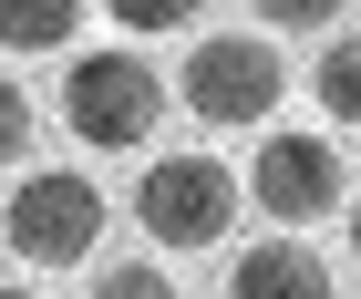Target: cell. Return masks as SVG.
<instances>
[{"instance_id": "8", "label": "cell", "mask_w": 361, "mask_h": 299, "mask_svg": "<svg viewBox=\"0 0 361 299\" xmlns=\"http://www.w3.org/2000/svg\"><path fill=\"white\" fill-rule=\"evenodd\" d=\"M310 93L331 104V124H361V31H341L331 52H320V73H310Z\"/></svg>"}, {"instance_id": "5", "label": "cell", "mask_w": 361, "mask_h": 299, "mask_svg": "<svg viewBox=\"0 0 361 299\" xmlns=\"http://www.w3.org/2000/svg\"><path fill=\"white\" fill-rule=\"evenodd\" d=\"M248 196L269 207L279 227H310V217L341 207V155H331L320 135H269L258 165H248Z\"/></svg>"}, {"instance_id": "9", "label": "cell", "mask_w": 361, "mask_h": 299, "mask_svg": "<svg viewBox=\"0 0 361 299\" xmlns=\"http://www.w3.org/2000/svg\"><path fill=\"white\" fill-rule=\"evenodd\" d=\"M186 11H196V0H114V21H124V52H135V42H155V31H186Z\"/></svg>"}, {"instance_id": "2", "label": "cell", "mask_w": 361, "mask_h": 299, "mask_svg": "<svg viewBox=\"0 0 361 299\" xmlns=\"http://www.w3.org/2000/svg\"><path fill=\"white\" fill-rule=\"evenodd\" d=\"M11 258H31V269H62V258H93V238H104V186L93 176H21L11 186Z\"/></svg>"}, {"instance_id": "6", "label": "cell", "mask_w": 361, "mask_h": 299, "mask_svg": "<svg viewBox=\"0 0 361 299\" xmlns=\"http://www.w3.org/2000/svg\"><path fill=\"white\" fill-rule=\"evenodd\" d=\"M227 299H331V258H310L300 238H269L227 269Z\"/></svg>"}, {"instance_id": "1", "label": "cell", "mask_w": 361, "mask_h": 299, "mask_svg": "<svg viewBox=\"0 0 361 299\" xmlns=\"http://www.w3.org/2000/svg\"><path fill=\"white\" fill-rule=\"evenodd\" d=\"M155 114H166V83L145 73V52H83L73 83H62V124L83 145H145L155 135Z\"/></svg>"}, {"instance_id": "13", "label": "cell", "mask_w": 361, "mask_h": 299, "mask_svg": "<svg viewBox=\"0 0 361 299\" xmlns=\"http://www.w3.org/2000/svg\"><path fill=\"white\" fill-rule=\"evenodd\" d=\"M0 299H42V289H0Z\"/></svg>"}, {"instance_id": "4", "label": "cell", "mask_w": 361, "mask_h": 299, "mask_svg": "<svg viewBox=\"0 0 361 299\" xmlns=\"http://www.w3.org/2000/svg\"><path fill=\"white\" fill-rule=\"evenodd\" d=\"M135 207H145V227L166 248H217L227 217H238V176L217 155H155V176L135 186Z\"/></svg>"}, {"instance_id": "10", "label": "cell", "mask_w": 361, "mask_h": 299, "mask_svg": "<svg viewBox=\"0 0 361 299\" xmlns=\"http://www.w3.org/2000/svg\"><path fill=\"white\" fill-rule=\"evenodd\" d=\"M93 299H176V279H166V269H145V258H124V269L93 279Z\"/></svg>"}, {"instance_id": "7", "label": "cell", "mask_w": 361, "mask_h": 299, "mask_svg": "<svg viewBox=\"0 0 361 299\" xmlns=\"http://www.w3.org/2000/svg\"><path fill=\"white\" fill-rule=\"evenodd\" d=\"M73 0H0V52H62L73 42Z\"/></svg>"}, {"instance_id": "12", "label": "cell", "mask_w": 361, "mask_h": 299, "mask_svg": "<svg viewBox=\"0 0 361 299\" xmlns=\"http://www.w3.org/2000/svg\"><path fill=\"white\" fill-rule=\"evenodd\" d=\"M351 258H361V207H351Z\"/></svg>"}, {"instance_id": "3", "label": "cell", "mask_w": 361, "mask_h": 299, "mask_svg": "<svg viewBox=\"0 0 361 299\" xmlns=\"http://www.w3.org/2000/svg\"><path fill=\"white\" fill-rule=\"evenodd\" d=\"M279 93H289V73H279V52L258 31H207L186 52V104L207 114V124H258Z\"/></svg>"}, {"instance_id": "11", "label": "cell", "mask_w": 361, "mask_h": 299, "mask_svg": "<svg viewBox=\"0 0 361 299\" xmlns=\"http://www.w3.org/2000/svg\"><path fill=\"white\" fill-rule=\"evenodd\" d=\"M21 145H31V93L0 73V165H21Z\"/></svg>"}]
</instances>
